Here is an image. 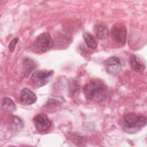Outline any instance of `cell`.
I'll return each instance as SVG.
<instances>
[{"mask_svg": "<svg viewBox=\"0 0 147 147\" xmlns=\"http://www.w3.org/2000/svg\"><path fill=\"white\" fill-rule=\"evenodd\" d=\"M83 94L87 100L99 103L106 99L107 89L100 81L94 80L86 84L83 88Z\"/></svg>", "mask_w": 147, "mask_h": 147, "instance_id": "obj_1", "label": "cell"}, {"mask_svg": "<svg viewBox=\"0 0 147 147\" xmlns=\"http://www.w3.org/2000/svg\"><path fill=\"white\" fill-rule=\"evenodd\" d=\"M146 125V118L134 113L126 114L124 117L123 130L128 133H135Z\"/></svg>", "mask_w": 147, "mask_h": 147, "instance_id": "obj_2", "label": "cell"}, {"mask_svg": "<svg viewBox=\"0 0 147 147\" xmlns=\"http://www.w3.org/2000/svg\"><path fill=\"white\" fill-rule=\"evenodd\" d=\"M53 41L48 33H43L38 35L35 39L32 50L36 53H43L49 51L53 46Z\"/></svg>", "mask_w": 147, "mask_h": 147, "instance_id": "obj_3", "label": "cell"}, {"mask_svg": "<svg viewBox=\"0 0 147 147\" xmlns=\"http://www.w3.org/2000/svg\"><path fill=\"white\" fill-rule=\"evenodd\" d=\"M52 70H38L35 71L31 76V81L36 87H41L49 82L53 76Z\"/></svg>", "mask_w": 147, "mask_h": 147, "instance_id": "obj_4", "label": "cell"}, {"mask_svg": "<svg viewBox=\"0 0 147 147\" xmlns=\"http://www.w3.org/2000/svg\"><path fill=\"white\" fill-rule=\"evenodd\" d=\"M127 31L125 26L121 23L115 24L111 29V35L113 40L118 44L123 45L126 40Z\"/></svg>", "mask_w": 147, "mask_h": 147, "instance_id": "obj_5", "label": "cell"}, {"mask_svg": "<svg viewBox=\"0 0 147 147\" xmlns=\"http://www.w3.org/2000/svg\"><path fill=\"white\" fill-rule=\"evenodd\" d=\"M33 122L36 129L40 132L48 130L51 126V122L44 114L36 115L33 119Z\"/></svg>", "mask_w": 147, "mask_h": 147, "instance_id": "obj_6", "label": "cell"}, {"mask_svg": "<svg viewBox=\"0 0 147 147\" xmlns=\"http://www.w3.org/2000/svg\"><path fill=\"white\" fill-rule=\"evenodd\" d=\"M37 96L34 93L28 88H24L20 95V101L21 105H30L36 102Z\"/></svg>", "mask_w": 147, "mask_h": 147, "instance_id": "obj_7", "label": "cell"}, {"mask_svg": "<svg viewBox=\"0 0 147 147\" xmlns=\"http://www.w3.org/2000/svg\"><path fill=\"white\" fill-rule=\"evenodd\" d=\"M15 103L9 98H3L1 100V110L5 113H10L16 110Z\"/></svg>", "mask_w": 147, "mask_h": 147, "instance_id": "obj_8", "label": "cell"}, {"mask_svg": "<svg viewBox=\"0 0 147 147\" xmlns=\"http://www.w3.org/2000/svg\"><path fill=\"white\" fill-rule=\"evenodd\" d=\"M129 63L131 68L137 72H143L145 69V64L140 60V59L137 56L134 55H132L130 56Z\"/></svg>", "mask_w": 147, "mask_h": 147, "instance_id": "obj_9", "label": "cell"}, {"mask_svg": "<svg viewBox=\"0 0 147 147\" xmlns=\"http://www.w3.org/2000/svg\"><path fill=\"white\" fill-rule=\"evenodd\" d=\"M94 32L96 37L100 40L106 39L109 34L108 29L101 25H98L95 26Z\"/></svg>", "mask_w": 147, "mask_h": 147, "instance_id": "obj_10", "label": "cell"}, {"mask_svg": "<svg viewBox=\"0 0 147 147\" xmlns=\"http://www.w3.org/2000/svg\"><path fill=\"white\" fill-rule=\"evenodd\" d=\"M83 38L86 45L90 48H95L97 46V42L94 36L88 32L83 33Z\"/></svg>", "mask_w": 147, "mask_h": 147, "instance_id": "obj_11", "label": "cell"}, {"mask_svg": "<svg viewBox=\"0 0 147 147\" xmlns=\"http://www.w3.org/2000/svg\"><path fill=\"white\" fill-rule=\"evenodd\" d=\"M10 126L14 131H19L23 128L24 123L19 117L14 116L11 119Z\"/></svg>", "mask_w": 147, "mask_h": 147, "instance_id": "obj_12", "label": "cell"}, {"mask_svg": "<svg viewBox=\"0 0 147 147\" xmlns=\"http://www.w3.org/2000/svg\"><path fill=\"white\" fill-rule=\"evenodd\" d=\"M24 64L25 68V75L26 76H28L29 74L34 69L36 68V65L33 60L28 58L24 59Z\"/></svg>", "mask_w": 147, "mask_h": 147, "instance_id": "obj_13", "label": "cell"}, {"mask_svg": "<svg viewBox=\"0 0 147 147\" xmlns=\"http://www.w3.org/2000/svg\"><path fill=\"white\" fill-rule=\"evenodd\" d=\"M107 63L110 68L115 67L117 68H118L121 64L119 59L115 56L109 57L107 60Z\"/></svg>", "mask_w": 147, "mask_h": 147, "instance_id": "obj_14", "label": "cell"}, {"mask_svg": "<svg viewBox=\"0 0 147 147\" xmlns=\"http://www.w3.org/2000/svg\"><path fill=\"white\" fill-rule=\"evenodd\" d=\"M18 41H19V39L18 38H15L10 41V42L9 45V49L10 52H13L14 51L16 45L17 44Z\"/></svg>", "mask_w": 147, "mask_h": 147, "instance_id": "obj_15", "label": "cell"}]
</instances>
